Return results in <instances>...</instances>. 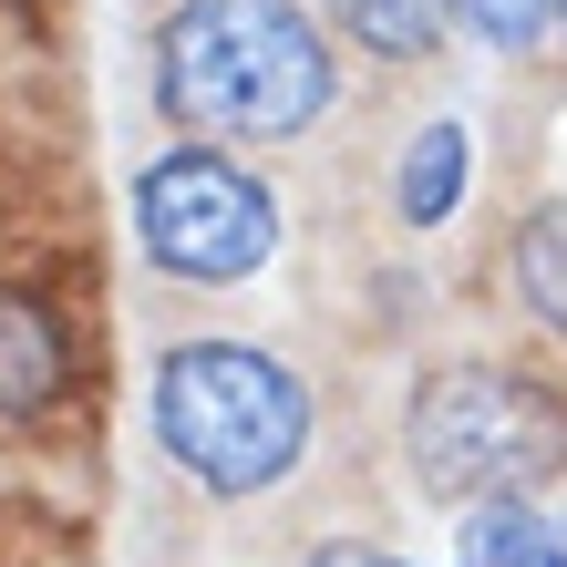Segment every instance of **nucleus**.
I'll list each match as a JSON object with an SVG mask.
<instances>
[{
  "label": "nucleus",
  "instance_id": "nucleus-11",
  "mask_svg": "<svg viewBox=\"0 0 567 567\" xmlns=\"http://www.w3.org/2000/svg\"><path fill=\"white\" fill-rule=\"evenodd\" d=\"M299 567H403L392 547H361V537H341V547H320V557H299Z\"/></svg>",
  "mask_w": 567,
  "mask_h": 567
},
{
  "label": "nucleus",
  "instance_id": "nucleus-5",
  "mask_svg": "<svg viewBox=\"0 0 567 567\" xmlns=\"http://www.w3.org/2000/svg\"><path fill=\"white\" fill-rule=\"evenodd\" d=\"M73 392V330L42 289H0V423H42Z\"/></svg>",
  "mask_w": 567,
  "mask_h": 567
},
{
  "label": "nucleus",
  "instance_id": "nucleus-4",
  "mask_svg": "<svg viewBox=\"0 0 567 567\" xmlns=\"http://www.w3.org/2000/svg\"><path fill=\"white\" fill-rule=\"evenodd\" d=\"M135 248L165 279L238 289L279 258V196L217 145H165L135 176Z\"/></svg>",
  "mask_w": 567,
  "mask_h": 567
},
{
  "label": "nucleus",
  "instance_id": "nucleus-7",
  "mask_svg": "<svg viewBox=\"0 0 567 567\" xmlns=\"http://www.w3.org/2000/svg\"><path fill=\"white\" fill-rule=\"evenodd\" d=\"M506 279H516V299H526V320L567 341V196H537V207L516 217Z\"/></svg>",
  "mask_w": 567,
  "mask_h": 567
},
{
  "label": "nucleus",
  "instance_id": "nucleus-2",
  "mask_svg": "<svg viewBox=\"0 0 567 567\" xmlns=\"http://www.w3.org/2000/svg\"><path fill=\"white\" fill-rule=\"evenodd\" d=\"M145 413H155L165 464L196 495H217V506H248V495L289 485L299 454H310V423H320L310 382L258 341H176V351H155Z\"/></svg>",
  "mask_w": 567,
  "mask_h": 567
},
{
  "label": "nucleus",
  "instance_id": "nucleus-9",
  "mask_svg": "<svg viewBox=\"0 0 567 567\" xmlns=\"http://www.w3.org/2000/svg\"><path fill=\"white\" fill-rule=\"evenodd\" d=\"M454 567H567V526L547 506H485L464 526Z\"/></svg>",
  "mask_w": 567,
  "mask_h": 567
},
{
  "label": "nucleus",
  "instance_id": "nucleus-3",
  "mask_svg": "<svg viewBox=\"0 0 567 567\" xmlns=\"http://www.w3.org/2000/svg\"><path fill=\"white\" fill-rule=\"evenodd\" d=\"M403 464L433 506H537L567 475V392L516 361H433L403 403Z\"/></svg>",
  "mask_w": 567,
  "mask_h": 567
},
{
  "label": "nucleus",
  "instance_id": "nucleus-1",
  "mask_svg": "<svg viewBox=\"0 0 567 567\" xmlns=\"http://www.w3.org/2000/svg\"><path fill=\"white\" fill-rule=\"evenodd\" d=\"M341 93L330 31L299 0H176L155 21V114L186 145H289Z\"/></svg>",
  "mask_w": 567,
  "mask_h": 567
},
{
  "label": "nucleus",
  "instance_id": "nucleus-8",
  "mask_svg": "<svg viewBox=\"0 0 567 567\" xmlns=\"http://www.w3.org/2000/svg\"><path fill=\"white\" fill-rule=\"evenodd\" d=\"M464 176H475V145H464V114H433L413 155H403V176H392V207H403V227H444L454 217V196Z\"/></svg>",
  "mask_w": 567,
  "mask_h": 567
},
{
  "label": "nucleus",
  "instance_id": "nucleus-10",
  "mask_svg": "<svg viewBox=\"0 0 567 567\" xmlns=\"http://www.w3.org/2000/svg\"><path fill=\"white\" fill-rule=\"evenodd\" d=\"M454 31L485 52H537L547 31H567V0H454Z\"/></svg>",
  "mask_w": 567,
  "mask_h": 567
},
{
  "label": "nucleus",
  "instance_id": "nucleus-6",
  "mask_svg": "<svg viewBox=\"0 0 567 567\" xmlns=\"http://www.w3.org/2000/svg\"><path fill=\"white\" fill-rule=\"evenodd\" d=\"M330 31H341L351 52H372V62H433L444 52V31H454V0H320Z\"/></svg>",
  "mask_w": 567,
  "mask_h": 567
}]
</instances>
